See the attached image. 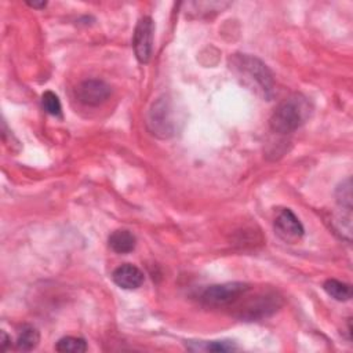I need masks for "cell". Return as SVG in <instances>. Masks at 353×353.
<instances>
[{
	"mask_svg": "<svg viewBox=\"0 0 353 353\" xmlns=\"http://www.w3.org/2000/svg\"><path fill=\"white\" fill-rule=\"evenodd\" d=\"M249 291H250V286L241 282L214 284L207 287L202 293L200 301L203 305L210 308H223L239 301Z\"/></svg>",
	"mask_w": 353,
	"mask_h": 353,
	"instance_id": "3957f363",
	"label": "cell"
},
{
	"mask_svg": "<svg viewBox=\"0 0 353 353\" xmlns=\"http://www.w3.org/2000/svg\"><path fill=\"white\" fill-rule=\"evenodd\" d=\"M42 104L45 110L51 114V116H61L62 114V106H61V101L58 98L57 94H54L53 91H46L42 95Z\"/></svg>",
	"mask_w": 353,
	"mask_h": 353,
	"instance_id": "9a60e30c",
	"label": "cell"
},
{
	"mask_svg": "<svg viewBox=\"0 0 353 353\" xmlns=\"http://www.w3.org/2000/svg\"><path fill=\"white\" fill-rule=\"evenodd\" d=\"M39 342H40L39 331L35 327H32V326H25L20 331L16 345H17L19 350L31 352V350H34L39 345Z\"/></svg>",
	"mask_w": 353,
	"mask_h": 353,
	"instance_id": "7c38bea8",
	"label": "cell"
},
{
	"mask_svg": "<svg viewBox=\"0 0 353 353\" xmlns=\"http://www.w3.org/2000/svg\"><path fill=\"white\" fill-rule=\"evenodd\" d=\"M203 349L208 352H233L238 350V346L229 341H212L207 342Z\"/></svg>",
	"mask_w": 353,
	"mask_h": 353,
	"instance_id": "2e32d148",
	"label": "cell"
},
{
	"mask_svg": "<svg viewBox=\"0 0 353 353\" xmlns=\"http://www.w3.org/2000/svg\"><path fill=\"white\" fill-rule=\"evenodd\" d=\"M148 127L154 136L159 138H169L174 134L173 108L170 99L166 97L154 102L148 114Z\"/></svg>",
	"mask_w": 353,
	"mask_h": 353,
	"instance_id": "277c9868",
	"label": "cell"
},
{
	"mask_svg": "<svg viewBox=\"0 0 353 353\" xmlns=\"http://www.w3.org/2000/svg\"><path fill=\"white\" fill-rule=\"evenodd\" d=\"M278 308H279V298L275 295L254 298L242 309V317H246L250 320H254L258 317H267L272 315L275 311H278Z\"/></svg>",
	"mask_w": 353,
	"mask_h": 353,
	"instance_id": "9c48e42d",
	"label": "cell"
},
{
	"mask_svg": "<svg viewBox=\"0 0 353 353\" xmlns=\"http://www.w3.org/2000/svg\"><path fill=\"white\" fill-rule=\"evenodd\" d=\"M335 197H337V203L339 204V207L342 210L352 211V181H350V178L343 181L337 188Z\"/></svg>",
	"mask_w": 353,
	"mask_h": 353,
	"instance_id": "5bb4252c",
	"label": "cell"
},
{
	"mask_svg": "<svg viewBox=\"0 0 353 353\" xmlns=\"http://www.w3.org/2000/svg\"><path fill=\"white\" fill-rule=\"evenodd\" d=\"M109 247L117 254H127L136 249L137 239L130 230H114L109 236Z\"/></svg>",
	"mask_w": 353,
	"mask_h": 353,
	"instance_id": "30bf717a",
	"label": "cell"
},
{
	"mask_svg": "<svg viewBox=\"0 0 353 353\" xmlns=\"http://www.w3.org/2000/svg\"><path fill=\"white\" fill-rule=\"evenodd\" d=\"M56 349L61 353H83L87 350V342L77 337H64L57 342Z\"/></svg>",
	"mask_w": 353,
	"mask_h": 353,
	"instance_id": "4fadbf2b",
	"label": "cell"
},
{
	"mask_svg": "<svg viewBox=\"0 0 353 353\" xmlns=\"http://www.w3.org/2000/svg\"><path fill=\"white\" fill-rule=\"evenodd\" d=\"M234 66L245 79L250 80L267 98H271L273 91V75L269 68L258 58L252 56H238L234 58Z\"/></svg>",
	"mask_w": 353,
	"mask_h": 353,
	"instance_id": "7a4b0ae2",
	"label": "cell"
},
{
	"mask_svg": "<svg viewBox=\"0 0 353 353\" xmlns=\"http://www.w3.org/2000/svg\"><path fill=\"white\" fill-rule=\"evenodd\" d=\"M323 289L335 301L346 302L352 298V287L343 282H339L335 279H328L324 282Z\"/></svg>",
	"mask_w": 353,
	"mask_h": 353,
	"instance_id": "8fae6325",
	"label": "cell"
},
{
	"mask_svg": "<svg viewBox=\"0 0 353 353\" xmlns=\"http://www.w3.org/2000/svg\"><path fill=\"white\" fill-rule=\"evenodd\" d=\"M275 232L282 241L295 243L304 236L305 230L297 215L290 208H284L275 219Z\"/></svg>",
	"mask_w": 353,
	"mask_h": 353,
	"instance_id": "52a82bcc",
	"label": "cell"
},
{
	"mask_svg": "<svg viewBox=\"0 0 353 353\" xmlns=\"http://www.w3.org/2000/svg\"><path fill=\"white\" fill-rule=\"evenodd\" d=\"M154 32L155 25L151 17H143L134 31L133 47L137 60L141 64H148L154 49Z\"/></svg>",
	"mask_w": 353,
	"mask_h": 353,
	"instance_id": "5b68a950",
	"label": "cell"
},
{
	"mask_svg": "<svg viewBox=\"0 0 353 353\" xmlns=\"http://www.w3.org/2000/svg\"><path fill=\"white\" fill-rule=\"evenodd\" d=\"M27 5L29 8H34V9H45L47 6L46 2H42V3H38V2H27Z\"/></svg>",
	"mask_w": 353,
	"mask_h": 353,
	"instance_id": "ac0fdd59",
	"label": "cell"
},
{
	"mask_svg": "<svg viewBox=\"0 0 353 353\" xmlns=\"http://www.w3.org/2000/svg\"><path fill=\"white\" fill-rule=\"evenodd\" d=\"M311 114L308 99L300 94H294L284 99L271 116V129L275 133L290 134L298 130Z\"/></svg>",
	"mask_w": 353,
	"mask_h": 353,
	"instance_id": "6da1fadb",
	"label": "cell"
},
{
	"mask_svg": "<svg viewBox=\"0 0 353 353\" xmlns=\"http://www.w3.org/2000/svg\"><path fill=\"white\" fill-rule=\"evenodd\" d=\"M112 94L110 86L99 79H90L82 82L76 87V98L87 106H99L108 101Z\"/></svg>",
	"mask_w": 353,
	"mask_h": 353,
	"instance_id": "8992f818",
	"label": "cell"
},
{
	"mask_svg": "<svg viewBox=\"0 0 353 353\" xmlns=\"http://www.w3.org/2000/svg\"><path fill=\"white\" fill-rule=\"evenodd\" d=\"M2 348H3V350H8L9 349V345H10V342H12V339H10V337L3 331L2 332Z\"/></svg>",
	"mask_w": 353,
	"mask_h": 353,
	"instance_id": "e0dca14e",
	"label": "cell"
},
{
	"mask_svg": "<svg viewBox=\"0 0 353 353\" xmlns=\"http://www.w3.org/2000/svg\"><path fill=\"white\" fill-rule=\"evenodd\" d=\"M112 280L116 286H119L121 289L136 290L143 286L145 276L140 268H137L132 264H125L113 271Z\"/></svg>",
	"mask_w": 353,
	"mask_h": 353,
	"instance_id": "ba28073f",
	"label": "cell"
}]
</instances>
